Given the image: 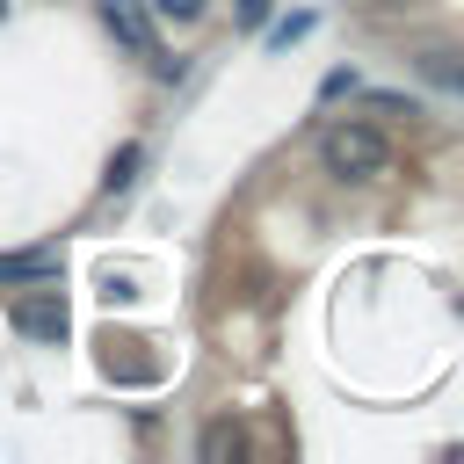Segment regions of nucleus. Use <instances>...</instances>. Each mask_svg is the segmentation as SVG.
I'll return each instance as SVG.
<instances>
[{
    "mask_svg": "<svg viewBox=\"0 0 464 464\" xmlns=\"http://www.w3.org/2000/svg\"><path fill=\"white\" fill-rule=\"evenodd\" d=\"M319 167H326L334 181H384V174H392V138H384L377 123L341 116V123L319 130Z\"/></svg>",
    "mask_w": 464,
    "mask_h": 464,
    "instance_id": "1",
    "label": "nucleus"
},
{
    "mask_svg": "<svg viewBox=\"0 0 464 464\" xmlns=\"http://www.w3.org/2000/svg\"><path fill=\"white\" fill-rule=\"evenodd\" d=\"M102 22L116 29V44H123V51H138V58H160V44H152V14H145V0H102Z\"/></svg>",
    "mask_w": 464,
    "mask_h": 464,
    "instance_id": "2",
    "label": "nucleus"
},
{
    "mask_svg": "<svg viewBox=\"0 0 464 464\" xmlns=\"http://www.w3.org/2000/svg\"><path fill=\"white\" fill-rule=\"evenodd\" d=\"M14 334H29V341H65V304H58V290H51V297H22V304H14Z\"/></svg>",
    "mask_w": 464,
    "mask_h": 464,
    "instance_id": "3",
    "label": "nucleus"
},
{
    "mask_svg": "<svg viewBox=\"0 0 464 464\" xmlns=\"http://www.w3.org/2000/svg\"><path fill=\"white\" fill-rule=\"evenodd\" d=\"M51 276H58V254H51V246L0 254V283H51Z\"/></svg>",
    "mask_w": 464,
    "mask_h": 464,
    "instance_id": "4",
    "label": "nucleus"
},
{
    "mask_svg": "<svg viewBox=\"0 0 464 464\" xmlns=\"http://www.w3.org/2000/svg\"><path fill=\"white\" fill-rule=\"evenodd\" d=\"M239 450H246V442H239V428H232V420H210V428H203V442H196V457H203V464H232Z\"/></svg>",
    "mask_w": 464,
    "mask_h": 464,
    "instance_id": "5",
    "label": "nucleus"
},
{
    "mask_svg": "<svg viewBox=\"0 0 464 464\" xmlns=\"http://www.w3.org/2000/svg\"><path fill=\"white\" fill-rule=\"evenodd\" d=\"M420 72H428L435 87H450V94H464V51H428V58H420Z\"/></svg>",
    "mask_w": 464,
    "mask_h": 464,
    "instance_id": "6",
    "label": "nucleus"
},
{
    "mask_svg": "<svg viewBox=\"0 0 464 464\" xmlns=\"http://www.w3.org/2000/svg\"><path fill=\"white\" fill-rule=\"evenodd\" d=\"M138 167H145V145H123V152L109 160V196H116V188H130V174H138Z\"/></svg>",
    "mask_w": 464,
    "mask_h": 464,
    "instance_id": "7",
    "label": "nucleus"
},
{
    "mask_svg": "<svg viewBox=\"0 0 464 464\" xmlns=\"http://www.w3.org/2000/svg\"><path fill=\"white\" fill-rule=\"evenodd\" d=\"M312 22H319V14H290V22H276V29H268V51H290L297 36H312Z\"/></svg>",
    "mask_w": 464,
    "mask_h": 464,
    "instance_id": "8",
    "label": "nucleus"
},
{
    "mask_svg": "<svg viewBox=\"0 0 464 464\" xmlns=\"http://www.w3.org/2000/svg\"><path fill=\"white\" fill-rule=\"evenodd\" d=\"M152 7H160V14H174V22H196L210 0H152Z\"/></svg>",
    "mask_w": 464,
    "mask_h": 464,
    "instance_id": "9",
    "label": "nucleus"
},
{
    "mask_svg": "<svg viewBox=\"0 0 464 464\" xmlns=\"http://www.w3.org/2000/svg\"><path fill=\"white\" fill-rule=\"evenodd\" d=\"M319 94H326V102H334V94H355V72H348V65H341V72H326V80H319Z\"/></svg>",
    "mask_w": 464,
    "mask_h": 464,
    "instance_id": "10",
    "label": "nucleus"
},
{
    "mask_svg": "<svg viewBox=\"0 0 464 464\" xmlns=\"http://www.w3.org/2000/svg\"><path fill=\"white\" fill-rule=\"evenodd\" d=\"M239 14H246V22H261V14H268V0H239Z\"/></svg>",
    "mask_w": 464,
    "mask_h": 464,
    "instance_id": "11",
    "label": "nucleus"
},
{
    "mask_svg": "<svg viewBox=\"0 0 464 464\" xmlns=\"http://www.w3.org/2000/svg\"><path fill=\"white\" fill-rule=\"evenodd\" d=\"M384 7H406V0H384Z\"/></svg>",
    "mask_w": 464,
    "mask_h": 464,
    "instance_id": "12",
    "label": "nucleus"
},
{
    "mask_svg": "<svg viewBox=\"0 0 464 464\" xmlns=\"http://www.w3.org/2000/svg\"><path fill=\"white\" fill-rule=\"evenodd\" d=\"M0 14H7V0H0Z\"/></svg>",
    "mask_w": 464,
    "mask_h": 464,
    "instance_id": "13",
    "label": "nucleus"
}]
</instances>
